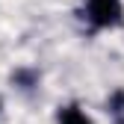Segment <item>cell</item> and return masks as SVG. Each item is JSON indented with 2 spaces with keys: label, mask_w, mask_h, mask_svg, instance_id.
<instances>
[{
  "label": "cell",
  "mask_w": 124,
  "mask_h": 124,
  "mask_svg": "<svg viewBox=\"0 0 124 124\" xmlns=\"http://www.w3.org/2000/svg\"><path fill=\"white\" fill-rule=\"evenodd\" d=\"M0 118H3V101H0Z\"/></svg>",
  "instance_id": "obj_4"
},
{
  "label": "cell",
  "mask_w": 124,
  "mask_h": 124,
  "mask_svg": "<svg viewBox=\"0 0 124 124\" xmlns=\"http://www.w3.org/2000/svg\"><path fill=\"white\" fill-rule=\"evenodd\" d=\"M121 15V0H89V21L95 27H118Z\"/></svg>",
  "instance_id": "obj_1"
},
{
  "label": "cell",
  "mask_w": 124,
  "mask_h": 124,
  "mask_svg": "<svg viewBox=\"0 0 124 124\" xmlns=\"http://www.w3.org/2000/svg\"><path fill=\"white\" fill-rule=\"evenodd\" d=\"M12 80L15 83H24V89H30L36 83V74H30V71H18V74H12Z\"/></svg>",
  "instance_id": "obj_3"
},
{
  "label": "cell",
  "mask_w": 124,
  "mask_h": 124,
  "mask_svg": "<svg viewBox=\"0 0 124 124\" xmlns=\"http://www.w3.org/2000/svg\"><path fill=\"white\" fill-rule=\"evenodd\" d=\"M59 124H92V118L77 109V106H62L59 109Z\"/></svg>",
  "instance_id": "obj_2"
}]
</instances>
